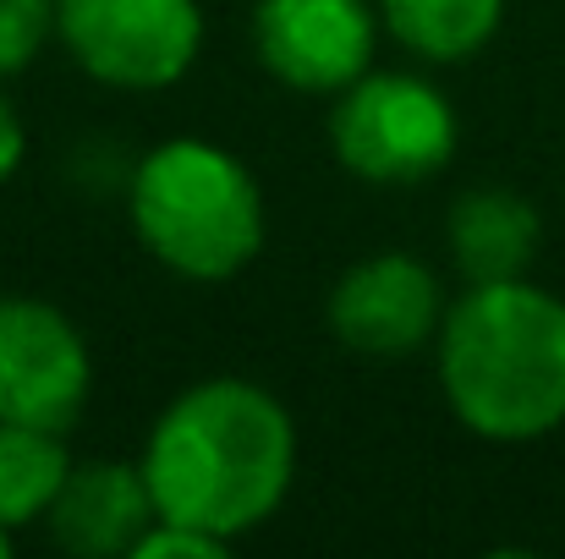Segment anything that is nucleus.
<instances>
[{
  "label": "nucleus",
  "instance_id": "obj_1",
  "mask_svg": "<svg viewBox=\"0 0 565 559\" xmlns=\"http://www.w3.org/2000/svg\"><path fill=\"white\" fill-rule=\"evenodd\" d=\"M291 472H297L291 411L247 378L192 384L188 395H177L160 411L143 444V477L154 510L166 522L214 533L220 544H236L242 533L264 527L280 510Z\"/></svg>",
  "mask_w": 565,
  "mask_h": 559
},
{
  "label": "nucleus",
  "instance_id": "obj_2",
  "mask_svg": "<svg viewBox=\"0 0 565 559\" xmlns=\"http://www.w3.org/2000/svg\"><path fill=\"white\" fill-rule=\"evenodd\" d=\"M439 384L461 428L527 444L565 422V302L522 280H483L445 308Z\"/></svg>",
  "mask_w": 565,
  "mask_h": 559
},
{
  "label": "nucleus",
  "instance_id": "obj_3",
  "mask_svg": "<svg viewBox=\"0 0 565 559\" xmlns=\"http://www.w3.org/2000/svg\"><path fill=\"white\" fill-rule=\"evenodd\" d=\"M132 230L171 275L231 280L264 247V192L231 149L171 138L132 176Z\"/></svg>",
  "mask_w": 565,
  "mask_h": 559
},
{
  "label": "nucleus",
  "instance_id": "obj_4",
  "mask_svg": "<svg viewBox=\"0 0 565 559\" xmlns=\"http://www.w3.org/2000/svg\"><path fill=\"white\" fill-rule=\"evenodd\" d=\"M335 160L374 186L428 182L456 154V105L412 72H363L330 110Z\"/></svg>",
  "mask_w": 565,
  "mask_h": 559
},
{
  "label": "nucleus",
  "instance_id": "obj_5",
  "mask_svg": "<svg viewBox=\"0 0 565 559\" xmlns=\"http://www.w3.org/2000/svg\"><path fill=\"white\" fill-rule=\"evenodd\" d=\"M55 39L94 83L160 94L192 72L203 11L198 0H55Z\"/></svg>",
  "mask_w": 565,
  "mask_h": 559
},
{
  "label": "nucleus",
  "instance_id": "obj_6",
  "mask_svg": "<svg viewBox=\"0 0 565 559\" xmlns=\"http://www.w3.org/2000/svg\"><path fill=\"white\" fill-rule=\"evenodd\" d=\"M88 384V346L61 308L39 297H0V422L66 433Z\"/></svg>",
  "mask_w": 565,
  "mask_h": 559
},
{
  "label": "nucleus",
  "instance_id": "obj_7",
  "mask_svg": "<svg viewBox=\"0 0 565 559\" xmlns=\"http://www.w3.org/2000/svg\"><path fill=\"white\" fill-rule=\"evenodd\" d=\"M374 0H258L253 50L297 94H341L374 66L379 44Z\"/></svg>",
  "mask_w": 565,
  "mask_h": 559
},
{
  "label": "nucleus",
  "instance_id": "obj_8",
  "mask_svg": "<svg viewBox=\"0 0 565 559\" xmlns=\"http://www.w3.org/2000/svg\"><path fill=\"white\" fill-rule=\"evenodd\" d=\"M445 324L439 275L412 252H374L330 291V330L358 357H412Z\"/></svg>",
  "mask_w": 565,
  "mask_h": 559
},
{
  "label": "nucleus",
  "instance_id": "obj_9",
  "mask_svg": "<svg viewBox=\"0 0 565 559\" xmlns=\"http://www.w3.org/2000/svg\"><path fill=\"white\" fill-rule=\"evenodd\" d=\"M154 494L143 477V461H116V455H94V461H72L55 505L44 510L50 544L77 559H110L132 555V544L149 533L154 522Z\"/></svg>",
  "mask_w": 565,
  "mask_h": 559
},
{
  "label": "nucleus",
  "instance_id": "obj_10",
  "mask_svg": "<svg viewBox=\"0 0 565 559\" xmlns=\"http://www.w3.org/2000/svg\"><path fill=\"white\" fill-rule=\"evenodd\" d=\"M445 236H450L456 269L472 286H483V280H522L527 264L539 258L544 219L511 186H472V192L456 197V208L445 219Z\"/></svg>",
  "mask_w": 565,
  "mask_h": 559
},
{
  "label": "nucleus",
  "instance_id": "obj_11",
  "mask_svg": "<svg viewBox=\"0 0 565 559\" xmlns=\"http://www.w3.org/2000/svg\"><path fill=\"white\" fill-rule=\"evenodd\" d=\"M384 33H395L417 61H467L478 55L500 17L505 0H374Z\"/></svg>",
  "mask_w": 565,
  "mask_h": 559
},
{
  "label": "nucleus",
  "instance_id": "obj_12",
  "mask_svg": "<svg viewBox=\"0 0 565 559\" xmlns=\"http://www.w3.org/2000/svg\"><path fill=\"white\" fill-rule=\"evenodd\" d=\"M72 472V455L61 433L28 428V422H0V527H33L55 505L61 483Z\"/></svg>",
  "mask_w": 565,
  "mask_h": 559
},
{
  "label": "nucleus",
  "instance_id": "obj_13",
  "mask_svg": "<svg viewBox=\"0 0 565 559\" xmlns=\"http://www.w3.org/2000/svg\"><path fill=\"white\" fill-rule=\"evenodd\" d=\"M55 39V0H0V83L28 72Z\"/></svg>",
  "mask_w": 565,
  "mask_h": 559
},
{
  "label": "nucleus",
  "instance_id": "obj_14",
  "mask_svg": "<svg viewBox=\"0 0 565 559\" xmlns=\"http://www.w3.org/2000/svg\"><path fill=\"white\" fill-rule=\"evenodd\" d=\"M231 544H220L214 533H198V527H182V522H166L154 516L149 533L132 544L127 559H209V555H225Z\"/></svg>",
  "mask_w": 565,
  "mask_h": 559
},
{
  "label": "nucleus",
  "instance_id": "obj_15",
  "mask_svg": "<svg viewBox=\"0 0 565 559\" xmlns=\"http://www.w3.org/2000/svg\"><path fill=\"white\" fill-rule=\"evenodd\" d=\"M22 154H28V138H22V121H17V110L6 105V94H0V182H6V176H17V165H22Z\"/></svg>",
  "mask_w": 565,
  "mask_h": 559
},
{
  "label": "nucleus",
  "instance_id": "obj_16",
  "mask_svg": "<svg viewBox=\"0 0 565 559\" xmlns=\"http://www.w3.org/2000/svg\"><path fill=\"white\" fill-rule=\"evenodd\" d=\"M11 555V533H6V527H0V559Z\"/></svg>",
  "mask_w": 565,
  "mask_h": 559
}]
</instances>
